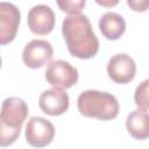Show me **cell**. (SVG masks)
<instances>
[{
    "label": "cell",
    "mask_w": 149,
    "mask_h": 149,
    "mask_svg": "<svg viewBox=\"0 0 149 149\" xmlns=\"http://www.w3.org/2000/svg\"><path fill=\"white\" fill-rule=\"evenodd\" d=\"M62 33L68 50L74 57L88 59L97 55L99 41L87 16L81 14L66 16L62 24Z\"/></svg>",
    "instance_id": "cell-1"
},
{
    "label": "cell",
    "mask_w": 149,
    "mask_h": 149,
    "mask_svg": "<svg viewBox=\"0 0 149 149\" xmlns=\"http://www.w3.org/2000/svg\"><path fill=\"white\" fill-rule=\"evenodd\" d=\"M107 73L113 81L118 84H127L135 77L136 64L127 54H116L107 64Z\"/></svg>",
    "instance_id": "cell-7"
},
{
    "label": "cell",
    "mask_w": 149,
    "mask_h": 149,
    "mask_svg": "<svg viewBox=\"0 0 149 149\" xmlns=\"http://www.w3.org/2000/svg\"><path fill=\"white\" fill-rule=\"evenodd\" d=\"M78 111L87 118L99 120H112L119 114L118 99L107 92L87 90L80 93L77 99Z\"/></svg>",
    "instance_id": "cell-3"
},
{
    "label": "cell",
    "mask_w": 149,
    "mask_h": 149,
    "mask_svg": "<svg viewBox=\"0 0 149 149\" xmlns=\"http://www.w3.org/2000/svg\"><path fill=\"white\" fill-rule=\"evenodd\" d=\"M28 115V106L24 100L10 97L3 100L0 115V146L12 144L20 135L21 127Z\"/></svg>",
    "instance_id": "cell-2"
},
{
    "label": "cell",
    "mask_w": 149,
    "mask_h": 149,
    "mask_svg": "<svg viewBox=\"0 0 149 149\" xmlns=\"http://www.w3.org/2000/svg\"><path fill=\"white\" fill-rule=\"evenodd\" d=\"M20 23V10L9 2L0 3V43L2 45L12 42L17 33Z\"/></svg>",
    "instance_id": "cell-8"
},
{
    "label": "cell",
    "mask_w": 149,
    "mask_h": 149,
    "mask_svg": "<svg viewBox=\"0 0 149 149\" xmlns=\"http://www.w3.org/2000/svg\"><path fill=\"white\" fill-rule=\"evenodd\" d=\"M52 45L44 40H33L23 49L22 59L30 69H40L52 58Z\"/></svg>",
    "instance_id": "cell-6"
},
{
    "label": "cell",
    "mask_w": 149,
    "mask_h": 149,
    "mask_svg": "<svg viewBox=\"0 0 149 149\" xmlns=\"http://www.w3.org/2000/svg\"><path fill=\"white\" fill-rule=\"evenodd\" d=\"M28 27L37 35H47L55 27V14L47 5L34 6L28 12Z\"/></svg>",
    "instance_id": "cell-9"
},
{
    "label": "cell",
    "mask_w": 149,
    "mask_h": 149,
    "mask_svg": "<svg viewBox=\"0 0 149 149\" xmlns=\"http://www.w3.org/2000/svg\"><path fill=\"white\" fill-rule=\"evenodd\" d=\"M127 3L134 12H146L149 8V0H127Z\"/></svg>",
    "instance_id": "cell-15"
},
{
    "label": "cell",
    "mask_w": 149,
    "mask_h": 149,
    "mask_svg": "<svg viewBox=\"0 0 149 149\" xmlns=\"http://www.w3.org/2000/svg\"><path fill=\"white\" fill-rule=\"evenodd\" d=\"M45 79L51 86L66 90L78 81V71L69 62L58 59L48 65L45 70Z\"/></svg>",
    "instance_id": "cell-4"
},
{
    "label": "cell",
    "mask_w": 149,
    "mask_h": 149,
    "mask_svg": "<svg viewBox=\"0 0 149 149\" xmlns=\"http://www.w3.org/2000/svg\"><path fill=\"white\" fill-rule=\"evenodd\" d=\"M40 108L48 115H61L69 108V95L62 88H51L44 91L38 100Z\"/></svg>",
    "instance_id": "cell-10"
},
{
    "label": "cell",
    "mask_w": 149,
    "mask_h": 149,
    "mask_svg": "<svg viewBox=\"0 0 149 149\" xmlns=\"http://www.w3.org/2000/svg\"><path fill=\"white\" fill-rule=\"evenodd\" d=\"M99 28L101 34L111 41L118 40L122 36L126 30V22L123 17L116 13L107 12L105 13L99 21Z\"/></svg>",
    "instance_id": "cell-12"
},
{
    "label": "cell",
    "mask_w": 149,
    "mask_h": 149,
    "mask_svg": "<svg viewBox=\"0 0 149 149\" xmlns=\"http://www.w3.org/2000/svg\"><path fill=\"white\" fill-rule=\"evenodd\" d=\"M56 1L59 9L70 15L80 14V12L85 7V0H56Z\"/></svg>",
    "instance_id": "cell-14"
},
{
    "label": "cell",
    "mask_w": 149,
    "mask_h": 149,
    "mask_svg": "<svg viewBox=\"0 0 149 149\" xmlns=\"http://www.w3.org/2000/svg\"><path fill=\"white\" fill-rule=\"evenodd\" d=\"M134 101L141 109H149V79L143 80L135 90Z\"/></svg>",
    "instance_id": "cell-13"
},
{
    "label": "cell",
    "mask_w": 149,
    "mask_h": 149,
    "mask_svg": "<svg viewBox=\"0 0 149 149\" xmlns=\"http://www.w3.org/2000/svg\"><path fill=\"white\" fill-rule=\"evenodd\" d=\"M128 133L136 140H146L149 137V113L146 109H134L126 120Z\"/></svg>",
    "instance_id": "cell-11"
},
{
    "label": "cell",
    "mask_w": 149,
    "mask_h": 149,
    "mask_svg": "<svg viewBox=\"0 0 149 149\" xmlns=\"http://www.w3.org/2000/svg\"><path fill=\"white\" fill-rule=\"evenodd\" d=\"M55 136L54 125L40 116L29 119L26 126V140L31 147L42 148L51 143Z\"/></svg>",
    "instance_id": "cell-5"
},
{
    "label": "cell",
    "mask_w": 149,
    "mask_h": 149,
    "mask_svg": "<svg viewBox=\"0 0 149 149\" xmlns=\"http://www.w3.org/2000/svg\"><path fill=\"white\" fill-rule=\"evenodd\" d=\"M98 5L102 6V7H106V8H111V7H114L119 3L120 0H94Z\"/></svg>",
    "instance_id": "cell-16"
}]
</instances>
